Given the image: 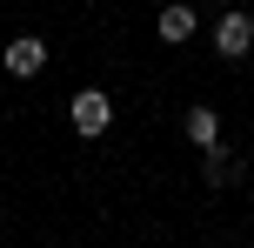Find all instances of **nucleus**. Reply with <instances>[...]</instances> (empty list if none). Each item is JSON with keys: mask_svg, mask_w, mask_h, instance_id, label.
Returning a JSON list of instances; mask_svg holds the SVG:
<instances>
[{"mask_svg": "<svg viewBox=\"0 0 254 248\" xmlns=\"http://www.w3.org/2000/svg\"><path fill=\"white\" fill-rule=\"evenodd\" d=\"M107 121H114V101H107L101 87H87V94H74V128L87 134V141H94V134H107Z\"/></svg>", "mask_w": 254, "mask_h": 248, "instance_id": "nucleus-1", "label": "nucleus"}, {"mask_svg": "<svg viewBox=\"0 0 254 248\" xmlns=\"http://www.w3.org/2000/svg\"><path fill=\"white\" fill-rule=\"evenodd\" d=\"M214 47L228 54V61H241V54L254 47V20H248V13H221V27H214Z\"/></svg>", "mask_w": 254, "mask_h": 248, "instance_id": "nucleus-2", "label": "nucleus"}, {"mask_svg": "<svg viewBox=\"0 0 254 248\" xmlns=\"http://www.w3.org/2000/svg\"><path fill=\"white\" fill-rule=\"evenodd\" d=\"M40 67H47V47H40V40H13V47H7V74H40Z\"/></svg>", "mask_w": 254, "mask_h": 248, "instance_id": "nucleus-3", "label": "nucleus"}, {"mask_svg": "<svg viewBox=\"0 0 254 248\" xmlns=\"http://www.w3.org/2000/svg\"><path fill=\"white\" fill-rule=\"evenodd\" d=\"M188 141H194V148H214V141H221L214 107H194V114H188Z\"/></svg>", "mask_w": 254, "mask_h": 248, "instance_id": "nucleus-4", "label": "nucleus"}, {"mask_svg": "<svg viewBox=\"0 0 254 248\" xmlns=\"http://www.w3.org/2000/svg\"><path fill=\"white\" fill-rule=\"evenodd\" d=\"M188 34H194V7H181V0L161 7V40H188Z\"/></svg>", "mask_w": 254, "mask_h": 248, "instance_id": "nucleus-5", "label": "nucleus"}, {"mask_svg": "<svg viewBox=\"0 0 254 248\" xmlns=\"http://www.w3.org/2000/svg\"><path fill=\"white\" fill-rule=\"evenodd\" d=\"M207 174H214V181H228V174H234V161L221 155V148H207Z\"/></svg>", "mask_w": 254, "mask_h": 248, "instance_id": "nucleus-6", "label": "nucleus"}]
</instances>
